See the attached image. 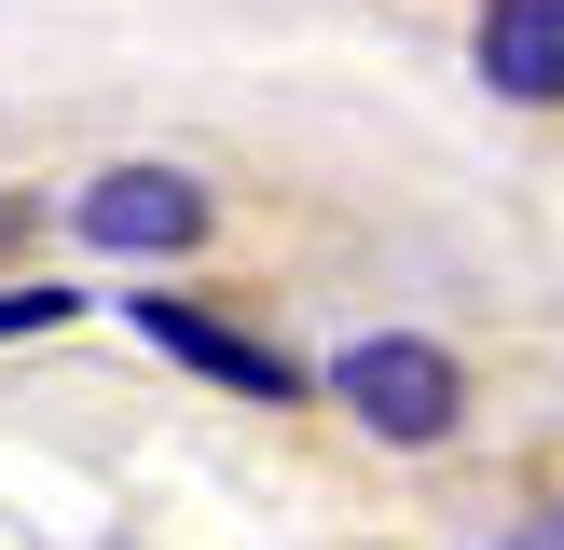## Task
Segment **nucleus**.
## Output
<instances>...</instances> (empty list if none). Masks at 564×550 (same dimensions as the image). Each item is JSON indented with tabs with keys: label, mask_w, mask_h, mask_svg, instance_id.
Segmentation results:
<instances>
[{
	"label": "nucleus",
	"mask_w": 564,
	"mask_h": 550,
	"mask_svg": "<svg viewBox=\"0 0 564 550\" xmlns=\"http://www.w3.org/2000/svg\"><path fill=\"white\" fill-rule=\"evenodd\" d=\"M317 385H330L372 440H400V454H441V440H455V413H468V372L427 344V330H358Z\"/></svg>",
	"instance_id": "1"
},
{
	"label": "nucleus",
	"mask_w": 564,
	"mask_h": 550,
	"mask_svg": "<svg viewBox=\"0 0 564 550\" xmlns=\"http://www.w3.org/2000/svg\"><path fill=\"white\" fill-rule=\"evenodd\" d=\"M69 234L110 248V262H180V248L207 234V193H193L180 165H110V179L69 193Z\"/></svg>",
	"instance_id": "2"
},
{
	"label": "nucleus",
	"mask_w": 564,
	"mask_h": 550,
	"mask_svg": "<svg viewBox=\"0 0 564 550\" xmlns=\"http://www.w3.org/2000/svg\"><path fill=\"white\" fill-rule=\"evenodd\" d=\"M124 317H138V344H152V358H180V372H207V385H235V399H275V413L303 399V358H275L262 330H235V317H207V302H180V289H152V302H124Z\"/></svg>",
	"instance_id": "3"
},
{
	"label": "nucleus",
	"mask_w": 564,
	"mask_h": 550,
	"mask_svg": "<svg viewBox=\"0 0 564 550\" xmlns=\"http://www.w3.org/2000/svg\"><path fill=\"white\" fill-rule=\"evenodd\" d=\"M468 55H482V82H496V97L564 110V0H482Z\"/></svg>",
	"instance_id": "4"
},
{
	"label": "nucleus",
	"mask_w": 564,
	"mask_h": 550,
	"mask_svg": "<svg viewBox=\"0 0 564 550\" xmlns=\"http://www.w3.org/2000/svg\"><path fill=\"white\" fill-rule=\"evenodd\" d=\"M69 317V289H55V275H28V289H0V344H28V330H55Z\"/></svg>",
	"instance_id": "5"
},
{
	"label": "nucleus",
	"mask_w": 564,
	"mask_h": 550,
	"mask_svg": "<svg viewBox=\"0 0 564 550\" xmlns=\"http://www.w3.org/2000/svg\"><path fill=\"white\" fill-rule=\"evenodd\" d=\"M510 550H564V509H538V522H523V537Z\"/></svg>",
	"instance_id": "6"
}]
</instances>
